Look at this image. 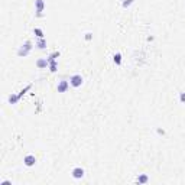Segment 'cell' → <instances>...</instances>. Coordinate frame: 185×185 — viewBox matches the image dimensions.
<instances>
[{
    "label": "cell",
    "instance_id": "cell-12",
    "mask_svg": "<svg viewBox=\"0 0 185 185\" xmlns=\"http://www.w3.org/2000/svg\"><path fill=\"white\" fill-rule=\"evenodd\" d=\"M33 33L36 35V38H43V31L39 28H33Z\"/></svg>",
    "mask_w": 185,
    "mask_h": 185
},
{
    "label": "cell",
    "instance_id": "cell-8",
    "mask_svg": "<svg viewBox=\"0 0 185 185\" xmlns=\"http://www.w3.org/2000/svg\"><path fill=\"white\" fill-rule=\"evenodd\" d=\"M35 46L38 48V49H45V48H46V39H45V38H38Z\"/></svg>",
    "mask_w": 185,
    "mask_h": 185
},
{
    "label": "cell",
    "instance_id": "cell-14",
    "mask_svg": "<svg viewBox=\"0 0 185 185\" xmlns=\"http://www.w3.org/2000/svg\"><path fill=\"white\" fill-rule=\"evenodd\" d=\"M133 3V0H125V2H123V7H127L129 4H132Z\"/></svg>",
    "mask_w": 185,
    "mask_h": 185
},
{
    "label": "cell",
    "instance_id": "cell-4",
    "mask_svg": "<svg viewBox=\"0 0 185 185\" xmlns=\"http://www.w3.org/2000/svg\"><path fill=\"white\" fill-rule=\"evenodd\" d=\"M70 86H71L70 81H67V80H61L57 86V91L58 92H67L68 88H70Z\"/></svg>",
    "mask_w": 185,
    "mask_h": 185
},
{
    "label": "cell",
    "instance_id": "cell-7",
    "mask_svg": "<svg viewBox=\"0 0 185 185\" xmlns=\"http://www.w3.org/2000/svg\"><path fill=\"white\" fill-rule=\"evenodd\" d=\"M48 65H49V61H48V58H39V59L36 61V67L39 68V70H45Z\"/></svg>",
    "mask_w": 185,
    "mask_h": 185
},
{
    "label": "cell",
    "instance_id": "cell-6",
    "mask_svg": "<svg viewBox=\"0 0 185 185\" xmlns=\"http://www.w3.org/2000/svg\"><path fill=\"white\" fill-rule=\"evenodd\" d=\"M23 164L26 165V166H35V164H36V158L33 156V155H26L25 158H23Z\"/></svg>",
    "mask_w": 185,
    "mask_h": 185
},
{
    "label": "cell",
    "instance_id": "cell-9",
    "mask_svg": "<svg viewBox=\"0 0 185 185\" xmlns=\"http://www.w3.org/2000/svg\"><path fill=\"white\" fill-rule=\"evenodd\" d=\"M148 181H149V177H148L146 174L139 175V177H137V179H136V182H137V184H146Z\"/></svg>",
    "mask_w": 185,
    "mask_h": 185
},
{
    "label": "cell",
    "instance_id": "cell-10",
    "mask_svg": "<svg viewBox=\"0 0 185 185\" xmlns=\"http://www.w3.org/2000/svg\"><path fill=\"white\" fill-rule=\"evenodd\" d=\"M49 61V70L51 72H55L57 71V67H58V61L57 59H48Z\"/></svg>",
    "mask_w": 185,
    "mask_h": 185
},
{
    "label": "cell",
    "instance_id": "cell-16",
    "mask_svg": "<svg viewBox=\"0 0 185 185\" xmlns=\"http://www.w3.org/2000/svg\"><path fill=\"white\" fill-rule=\"evenodd\" d=\"M91 38H92V36H91V33H90V32H87V33H86V41H91Z\"/></svg>",
    "mask_w": 185,
    "mask_h": 185
},
{
    "label": "cell",
    "instance_id": "cell-1",
    "mask_svg": "<svg viewBox=\"0 0 185 185\" xmlns=\"http://www.w3.org/2000/svg\"><path fill=\"white\" fill-rule=\"evenodd\" d=\"M32 51V41H25V43H22L20 48L18 49V57H26L29 52Z\"/></svg>",
    "mask_w": 185,
    "mask_h": 185
},
{
    "label": "cell",
    "instance_id": "cell-5",
    "mask_svg": "<svg viewBox=\"0 0 185 185\" xmlns=\"http://www.w3.org/2000/svg\"><path fill=\"white\" fill-rule=\"evenodd\" d=\"M71 174H72V178L81 179V178H84V175H86V171H84L81 166H75L74 169H72Z\"/></svg>",
    "mask_w": 185,
    "mask_h": 185
},
{
    "label": "cell",
    "instance_id": "cell-15",
    "mask_svg": "<svg viewBox=\"0 0 185 185\" xmlns=\"http://www.w3.org/2000/svg\"><path fill=\"white\" fill-rule=\"evenodd\" d=\"M179 101H181V103H185V92H181V94H179Z\"/></svg>",
    "mask_w": 185,
    "mask_h": 185
},
{
    "label": "cell",
    "instance_id": "cell-13",
    "mask_svg": "<svg viewBox=\"0 0 185 185\" xmlns=\"http://www.w3.org/2000/svg\"><path fill=\"white\" fill-rule=\"evenodd\" d=\"M59 55H61L59 51H55V52H52V53L49 55V57H48V59H57V58L59 57Z\"/></svg>",
    "mask_w": 185,
    "mask_h": 185
},
{
    "label": "cell",
    "instance_id": "cell-2",
    "mask_svg": "<svg viewBox=\"0 0 185 185\" xmlns=\"http://www.w3.org/2000/svg\"><path fill=\"white\" fill-rule=\"evenodd\" d=\"M70 84H71V87H74V88H78V87H81L82 84H84V78H82L80 74H74L70 77Z\"/></svg>",
    "mask_w": 185,
    "mask_h": 185
},
{
    "label": "cell",
    "instance_id": "cell-3",
    "mask_svg": "<svg viewBox=\"0 0 185 185\" xmlns=\"http://www.w3.org/2000/svg\"><path fill=\"white\" fill-rule=\"evenodd\" d=\"M43 9H45V2L43 0H35V12L38 18H42L43 16Z\"/></svg>",
    "mask_w": 185,
    "mask_h": 185
},
{
    "label": "cell",
    "instance_id": "cell-11",
    "mask_svg": "<svg viewBox=\"0 0 185 185\" xmlns=\"http://www.w3.org/2000/svg\"><path fill=\"white\" fill-rule=\"evenodd\" d=\"M113 61L116 65H121V53L120 52H116L113 55Z\"/></svg>",
    "mask_w": 185,
    "mask_h": 185
}]
</instances>
